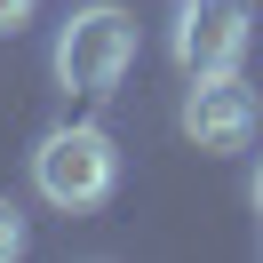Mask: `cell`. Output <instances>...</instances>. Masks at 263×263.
Wrapping results in <instances>:
<instances>
[{
  "label": "cell",
  "mask_w": 263,
  "mask_h": 263,
  "mask_svg": "<svg viewBox=\"0 0 263 263\" xmlns=\"http://www.w3.org/2000/svg\"><path fill=\"white\" fill-rule=\"evenodd\" d=\"M32 183H40L48 208L88 215V208H104L112 183H120V144L104 128H48L40 152H32Z\"/></svg>",
  "instance_id": "cell-1"
},
{
  "label": "cell",
  "mask_w": 263,
  "mask_h": 263,
  "mask_svg": "<svg viewBox=\"0 0 263 263\" xmlns=\"http://www.w3.org/2000/svg\"><path fill=\"white\" fill-rule=\"evenodd\" d=\"M136 64V24L128 8H80V16L56 32V80L80 88V96H112Z\"/></svg>",
  "instance_id": "cell-2"
},
{
  "label": "cell",
  "mask_w": 263,
  "mask_h": 263,
  "mask_svg": "<svg viewBox=\"0 0 263 263\" xmlns=\"http://www.w3.org/2000/svg\"><path fill=\"white\" fill-rule=\"evenodd\" d=\"M247 40H255L247 0H183V16H176V64L192 72V80H208V72H239Z\"/></svg>",
  "instance_id": "cell-3"
},
{
  "label": "cell",
  "mask_w": 263,
  "mask_h": 263,
  "mask_svg": "<svg viewBox=\"0 0 263 263\" xmlns=\"http://www.w3.org/2000/svg\"><path fill=\"white\" fill-rule=\"evenodd\" d=\"M183 136H192L199 152H239L247 136H255V88H247L239 72L192 80V96H183Z\"/></svg>",
  "instance_id": "cell-4"
},
{
  "label": "cell",
  "mask_w": 263,
  "mask_h": 263,
  "mask_svg": "<svg viewBox=\"0 0 263 263\" xmlns=\"http://www.w3.org/2000/svg\"><path fill=\"white\" fill-rule=\"evenodd\" d=\"M16 255H24V215L0 199V263H16Z\"/></svg>",
  "instance_id": "cell-5"
},
{
  "label": "cell",
  "mask_w": 263,
  "mask_h": 263,
  "mask_svg": "<svg viewBox=\"0 0 263 263\" xmlns=\"http://www.w3.org/2000/svg\"><path fill=\"white\" fill-rule=\"evenodd\" d=\"M32 24V0H0V32H24Z\"/></svg>",
  "instance_id": "cell-6"
},
{
  "label": "cell",
  "mask_w": 263,
  "mask_h": 263,
  "mask_svg": "<svg viewBox=\"0 0 263 263\" xmlns=\"http://www.w3.org/2000/svg\"><path fill=\"white\" fill-rule=\"evenodd\" d=\"M255 215H263V167H255Z\"/></svg>",
  "instance_id": "cell-7"
}]
</instances>
